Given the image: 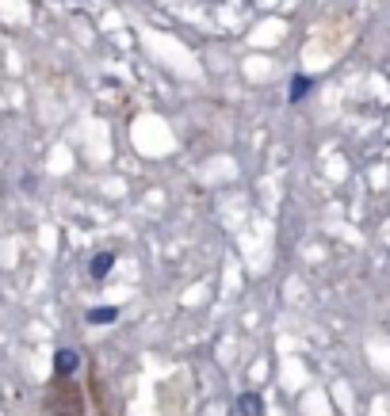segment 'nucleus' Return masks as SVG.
I'll list each match as a JSON object with an SVG mask.
<instances>
[{"label": "nucleus", "instance_id": "f257e3e1", "mask_svg": "<svg viewBox=\"0 0 390 416\" xmlns=\"http://www.w3.org/2000/svg\"><path fill=\"white\" fill-rule=\"evenodd\" d=\"M46 416H88V401L73 375H50L46 393H42Z\"/></svg>", "mask_w": 390, "mask_h": 416}, {"label": "nucleus", "instance_id": "f03ea898", "mask_svg": "<svg viewBox=\"0 0 390 416\" xmlns=\"http://www.w3.org/2000/svg\"><path fill=\"white\" fill-rule=\"evenodd\" d=\"M81 370V355L73 348H58L54 351V375H77Z\"/></svg>", "mask_w": 390, "mask_h": 416}, {"label": "nucleus", "instance_id": "7ed1b4c3", "mask_svg": "<svg viewBox=\"0 0 390 416\" xmlns=\"http://www.w3.org/2000/svg\"><path fill=\"white\" fill-rule=\"evenodd\" d=\"M237 416H264V397L257 390H245L237 397Z\"/></svg>", "mask_w": 390, "mask_h": 416}, {"label": "nucleus", "instance_id": "20e7f679", "mask_svg": "<svg viewBox=\"0 0 390 416\" xmlns=\"http://www.w3.org/2000/svg\"><path fill=\"white\" fill-rule=\"evenodd\" d=\"M111 268H115V252H96L88 260V275L100 283V279H108L111 275Z\"/></svg>", "mask_w": 390, "mask_h": 416}, {"label": "nucleus", "instance_id": "39448f33", "mask_svg": "<svg viewBox=\"0 0 390 416\" xmlns=\"http://www.w3.org/2000/svg\"><path fill=\"white\" fill-rule=\"evenodd\" d=\"M84 321H88V325H115L119 306H92V310L84 313Z\"/></svg>", "mask_w": 390, "mask_h": 416}, {"label": "nucleus", "instance_id": "423d86ee", "mask_svg": "<svg viewBox=\"0 0 390 416\" xmlns=\"http://www.w3.org/2000/svg\"><path fill=\"white\" fill-rule=\"evenodd\" d=\"M310 88H314V81L302 77V73H295V77H291V88H287V99H291V103H302V99L310 96Z\"/></svg>", "mask_w": 390, "mask_h": 416}, {"label": "nucleus", "instance_id": "0eeeda50", "mask_svg": "<svg viewBox=\"0 0 390 416\" xmlns=\"http://www.w3.org/2000/svg\"><path fill=\"white\" fill-rule=\"evenodd\" d=\"M100 416H111V413H100Z\"/></svg>", "mask_w": 390, "mask_h": 416}]
</instances>
